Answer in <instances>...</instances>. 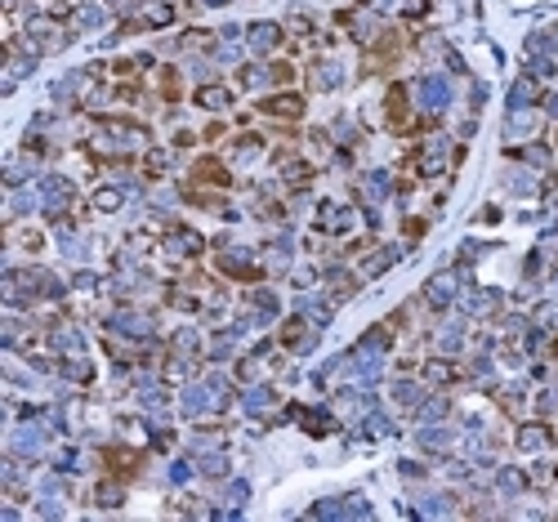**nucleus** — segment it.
I'll return each instance as SVG.
<instances>
[{"label": "nucleus", "mask_w": 558, "mask_h": 522, "mask_svg": "<svg viewBox=\"0 0 558 522\" xmlns=\"http://www.w3.org/2000/svg\"><path fill=\"white\" fill-rule=\"evenodd\" d=\"M263 112H268V117H299V112H304V103H299L295 94H281V99H268V103H263Z\"/></svg>", "instance_id": "nucleus-1"}, {"label": "nucleus", "mask_w": 558, "mask_h": 522, "mask_svg": "<svg viewBox=\"0 0 558 522\" xmlns=\"http://www.w3.org/2000/svg\"><path fill=\"white\" fill-rule=\"evenodd\" d=\"M197 99H201L206 108H228V90H201Z\"/></svg>", "instance_id": "nucleus-2"}, {"label": "nucleus", "mask_w": 558, "mask_h": 522, "mask_svg": "<svg viewBox=\"0 0 558 522\" xmlns=\"http://www.w3.org/2000/svg\"><path fill=\"white\" fill-rule=\"evenodd\" d=\"M250 36H255V45H263V50H268V45L277 41V27H255Z\"/></svg>", "instance_id": "nucleus-3"}]
</instances>
